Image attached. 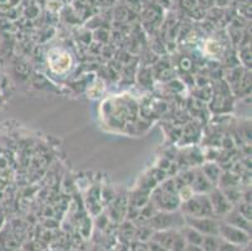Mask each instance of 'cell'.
Wrapping results in <instances>:
<instances>
[{
  "instance_id": "obj_6",
  "label": "cell",
  "mask_w": 252,
  "mask_h": 251,
  "mask_svg": "<svg viewBox=\"0 0 252 251\" xmlns=\"http://www.w3.org/2000/svg\"><path fill=\"white\" fill-rule=\"evenodd\" d=\"M207 196L214 210V215H227L232 210V205L226 199L224 193L220 188H215V190L212 188Z\"/></svg>"
},
{
  "instance_id": "obj_14",
  "label": "cell",
  "mask_w": 252,
  "mask_h": 251,
  "mask_svg": "<svg viewBox=\"0 0 252 251\" xmlns=\"http://www.w3.org/2000/svg\"><path fill=\"white\" fill-rule=\"evenodd\" d=\"M217 251H238V248H237V245H233V244L223 243L220 245L219 250Z\"/></svg>"
},
{
  "instance_id": "obj_7",
  "label": "cell",
  "mask_w": 252,
  "mask_h": 251,
  "mask_svg": "<svg viewBox=\"0 0 252 251\" xmlns=\"http://www.w3.org/2000/svg\"><path fill=\"white\" fill-rule=\"evenodd\" d=\"M227 224L231 225V226H235L237 227V229H241V230H246V231H249L251 227H250V220H247L245 216H242L241 214L238 213L237 210L232 211L231 210L230 213L227 214Z\"/></svg>"
},
{
  "instance_id": "obj_13",
  "label": "cell",
  "mask_w": 252,
  "mask_h": 251,
  "mask_svg": "<svg viewBox=\"0 0 252 251\" xmlns=\"http://www.w3.org/2000/svg\"><path fill=\"white\" fill-rule=\"evenodd\" d=\"M237 211L241 214L242 216H245L247 220H251V204L244 202V204H241V206L238 207Z\"/></svg>"
},
{
  "instance_id": "obj_8",
  "label": "cell",
  "mask_w": 252,
  "mask_h": 251,
  "mask_svg": "<svg viewBox=\"0 0 252 251\" xmlns=\"http://www.w3.org/2000/svg\"><path fill=\"white\" fill-rule=\"evenodd\" d=\"M192 190L196 191L198 193H207L212 190V183H211L210 179L202 174V172H198V174H194V179L192 181Z\"/></svg>"
},
{
  "instance_id": "obj_2",
  "label": "cell",
  "mask_w": 252,
  "mask_h": 251,
  "mask_svg": "<svg viewBox=\"0 0 252 251\" xmlns=\"http://www.w3.org/2000/svg\"><path fill=\"white\" fill-rule=\"evenodd\" d=\"M180 216L181 215L173 214L172 211H163V213L155 214L148 222L151 225V229H157L159 231L171 230L173 227L180 226V224H185V218Z\"/></svg>"
},
{
  "instance_id": "obj_12",
  "label": "cell",
  "mask_w": 252,
  "mask_h": 251,
  "mask_svg": "<svg viewBox=\"0 0 252 251\" xmlns=\"http://www.w3.org/2000/svg\"><path fill=\"white\" fill-rule=\"evenodd\" d=\"M222 192L224 193V196H226V199L230 201L231 205L237 204V202L241 200V192H240L236 187L224 188V190H222Z\"/></svg>"
},
{
  "instance_id": "obj_9",
  "label": "cell",
  "mask_w": 252,
  "mask_h": 251,
  "mask_svg": "<svg viewBox=\"0 0 252 251\" xmlns=\"http://www.w3.org/2000/svg\"><path fill=\"white\" fill-rule=\"evenodd\" d=\"M181 235L183 236L186 243H189V245L201 246V244H202L203 235L200 234L198 231H196L194 229H192V227L187 226V225L181 230Z\"/></svg>"
},
{
  "instance_id": "obj_1",
  "label": "cell",
  "mask_w": 252,
  "mask_h": 251,
  "mask_svg": "<svg viewBox=\"0 0 252 251\" xmlns=\"http://www.w3.org/2000/svg\"><path fill=\"white\" fill-rule=\"evenodd\" d=\"M182 210L189 217H214V210L206 193H197L186 200Z\"/></svg>"
},
{
  "instance_id": "obj_3",
  "label": "cell",
  "mask_w": 252,
  "mask_h": 251,
  "mask_svg": "<svg viewBox=\"0 0 252 251\" xmlns=\"http://www.w3.org/2000/svg\"><path fill=\"white\" fill-rule=\"evenodd\" d=\"M185 222L187 226L192 227L203 236L206 235H219V222L212 217H189L185 216Z\"/></svg>"
},
{
  "instance_id": "obj_4",
  "label": "cell",
  "mask_w": 252,
  "mask_h": 251,
  "mask_svg": "<svg viewBox=\"0 0 252 251\" xmlns=\"http://www.w3.org/2000/svg\"><path fill=\"white\" fill-rule=\"evenodd\" d=\"M180 197L176 193L166 192L161 187L153 193V205L163 211H175L180 206Z\"/></svg>"
},
{
  "instance_id": "obj_10",
  "label": "cell",
  "mask_w": 252,
  "mask_h": 251,
  "mask_svg": "<svg viewBox=\"0 0 252 251\" xmlns=\"http://www.w3.org/2000/svg\"><path fill=\"white\" fill-rule=\"evenodd\" d=\"M202 174L210 179L211 183L219 182V179L221 176L220 167L217 165H215V163H207V165H205V167L202 170Z\"/></svg>"
},
{
  "instance_id": "obj_5",
  "label": "cell",
  "mask_w": 252,
  "mask_h": 251,
  "mask_svg": "<svg viewBox=\"0 0 252 251\" xmlns=\"http://www.w3.org/2000/svg\"><path fill=\"white\" fill-rule=\"evenodd\" d=\"M219 235H221L227 243L233 245H242V244L249 243V235L241 229H237L235 226H231L228 224H219Z\"/></svg>"
},
{
  "instance_id": "obj_11",
  "label": "cell",
  "mask_w": 252,
  "mask_h": 251,
  "mask_svg": "<svg viewBox=\"0 0 252 251\" xmlns=\"http://www.w3.org/2000/svg\"><path fill=\"white\" fill-rule=\"evenodd\" d=\"M220 245H221V240L219 239V236H215V235H206V236H203L201 248L203 249V251H217L219 250Z\"/></svg>"
},
{
  "instance_id": "obj_15",
  "label": "cell",
  "mask_w": 252,
  "mask_h": 251,
  "mask_svg": "<svg viewBox=\"0 0 252 251\" xmlns=\"http://www.w3.org/2000/svg\"><path fill=\"white\" fill-rule=\"evenodd\" d=\"M148 250H150V251H168V250H166L163 246L159 245V244L155 243V241H152L151 246H148Z\"/></svg>"
}]
</instances>
